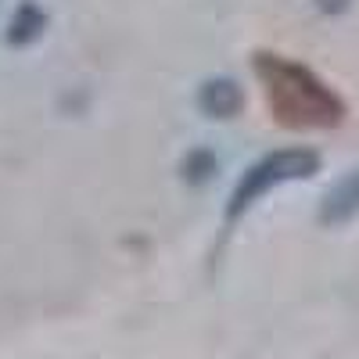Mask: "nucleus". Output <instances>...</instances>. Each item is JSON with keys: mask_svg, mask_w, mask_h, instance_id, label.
Returning <instances> with one entry per match:
<instances>
[{"mask_svg": "<svg viewBox=\"0 0 359 359\" xmlns=\"http://www.w3.org/2000/svg\"><path fill=\"white\" fill-rule=\"evenodd\" d=\"M348 4H352V0H316V8L327 11V15H341Z\"/></svg>", "mask_w": 359, "mask_h": 359, "instance_id": "nucleus-7", "label": "nucleus"}, {"mask_svg": "<svg viewBox=\"0 0 359 359\" xmlns=\"http://www.w3.org/2000/svg\"><path fill=\"white\" fill-rule=\"evenodd\" d=\"M355 216H359V169L345 172L320 201V223L323 226H341Z\"/></svg>", "mask_w": 359, "mask_h": 359, "instance_id": "nucleus-3", "label": "nucleus"}, {"mask_svg": "<svg viewBox=\"0 0 359 359\" xmlns=\"http://www.w3.org/2000/svg\"><path fill=\"white\" fill-rule=\"evenodd\" d=\"M316 172H320V155L313 147H280V151L262 155L237 176V184L226 198V223H237L269 191L294 184V180H309Z\"/></svg>", "mask_w": 359, "mask_h": 359, "instance_id": "nucleus-2", "label": "nucleus"}, {"mask_svg": "<svg viewBox=\"0 0 359 359\" xmlns=\"http://www.w3.org/2000/svg\"><path fill=\"white\" fill-rule=\"evenodd\" d=\"M245 104V94L230 76H216V79H205L198 86V108L208 118H233Z\"/></svg>", "mask_w": 359, "mask_h": 359, "instance_id": "nucleus-4", "label": "nucleus"}, {"mask_svg": "<svg viewBox=\"0 0 359 359\" xmlns=\"http://www.w3.org/2000/svg\"><path fill=\"white\" fill-rule=\"evenodd\" d=\"M43 25H47V15L36 8V4H22L8 25V43L22 47V43H33L36 36H43Z\"/></svg>", "mask_w": 359, "mask_h": 359, "instance_id": "nucleus-5", "label": "nucleus"}, {"mask_svg": "<svg viewBox=\"0 0 359 359\" xmlns=\"http://www.w3.org/2000/svg\"><path fill=\"white\" fill-rule=\"evenodd\" d=\"M216 158L212 155H205V151H194V155H187V162H184V176L187 180H194V184H201V180H208V172H216Z\"/></svg>", "mask_w": 359, "mask_h": 359, "instance_id": "nucleus-6", "label": "nucleus"}, {"mask_svg": "<svg viewBox=\"0 0 359 359\" xmlns=\"http://www.w3.org/2000/svg\"><path fill=\"white\" fill-rule=\"evenodd\" d=\"M255 79L273 118L287 130H334L345 118L341 94L309 65L284 54H255Z\"/></svg>", "mask_w": 359, "mask_h": 359, "instance_id": "nucleus-1", "label": "nucleus"}]
</instances>
